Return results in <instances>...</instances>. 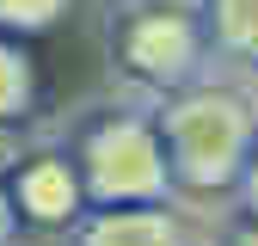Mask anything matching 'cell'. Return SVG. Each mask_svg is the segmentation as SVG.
<instances>
[{"label":"cell","mask_w":258,"mask_h":246,"mask_svg":"<svg viewBox=\"0 0 258 246\" xmlns=\"http://www.w3.org/2000/svg\"><path fill=\"white\" fill-rule=\"evenodd\" d=\"M246 160H252V117L240 99L203 92V99L172 111V166L184 184H197V191L240 184Z\"/></svg>","instance_id":"1"},{"label":"cell","mask_w":258,"mask_h":246,"mask_svg":"<svg viewBox=\"0 0 258 246\" xmlns=\"http://www.w3.org/2000/svg\"><path fill=\"white\" fill-rule=\"evenodd\" d=\"M92 191L111 197V203H154L166 191V160H160V148L148 142V130H105L92 142Z\"/></svg>","instance_id":"2"},{"label":"cell","mask_w":258,"mask_h":246,"mask_svg":"<svg viewBox=\"0 0 258 246\" xmlns=\"http://www.w3.org/2000/svg\"><path fill=\"white\" fill-rule=\"evenodd\" d=\"M86 246H184V228L166 209L136 203V209H117V215H105V222H92Z\"/></svg>","instance_id":"3"},{"label":"cell","mask_w":258,"mask_h":246,"mask_svg":"<svg viewBox=\"0 0 258 246\" xmlns=\"http://www.w3.org/2000/svg\"><path fill=\"white\" fill-rule=\"evenodd\" d=\"M215 19H221V37L234 49L258 55V0H215Z\"/></svg>","instance_id":"4"},{"label":"cell","mask_w":258,"mask_h":246,"mask_svg":"<svg viewBox=\"0 0 258 246\" xmlns=\"http://www.w3.org/2000/svg\"><path fill=\"white\" fill-rule=\"evenodd\" d=\"M25 197H31V209L37 215H61L74 203V184H68V172L61 166H37L31 172V184H25Z\"/></svg>","instance_id":"5"},{"label":"cell","mask_w":258,"mask_h":246,"mask_svg":"<svg viewBox=\"0 0 258 246\" xmlns=\"http://www.w3.org/2000/svg\"><path fill=\"white\" fill-rule=\"evenodd\" d=\"M240 197H246V215L258 222V148H252V160H246V178H240Z\"/></svg>","instance_id":"6"},{"label":"cell","mask_w":258,"mask_h":246,"mask_svg":"<svg viewBox=\"0 0 258 246\" xmlns=\"http://www.w3.org/2000/svg\"><path fill=\"white\" fill-rule=\"evenodd\" d=\"M228 246H258V222H246V228H240V234H234Z\"/></svg>","instance_id":"7"},{"label":"cell","mask_w":258,"mask_h":246,"mask_svg":"<svg viewBox=\"0 0 258 246\" xmlns=\"http://www.w3.org/2000/svg\"><path fill=\"white\" fill-rule=\"evenodd\" d=\"M0 234H7V203H0Z\"/></svg>","instance_id":"8"}]
</instances>
